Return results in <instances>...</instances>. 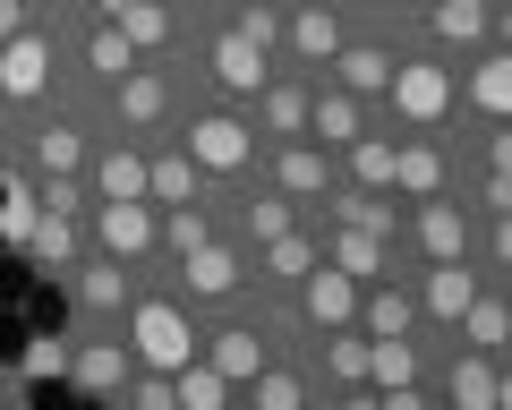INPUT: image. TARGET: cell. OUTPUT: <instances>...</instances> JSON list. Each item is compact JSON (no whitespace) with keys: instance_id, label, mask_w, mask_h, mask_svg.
Here are the masks:
<instances>
[{"instance_id":"obj_26","label":"cell","mask_w":512,"mask_h":410,"mask_svg":"<svg viewBox=\"0 0 512 410\" xmlns=\"http://www.w3.org/2000/svg\"><path fill=\"white\" fill-rule=\"evenodd\" d=\"M60 359H69V325H60V334H52V342H35V351H26V368H35V376H43V368H52V376H60Z\"/></svg>"},{"instance_id":"obj_19","label":"cell","mask_w":512,"mask_h":410,"mask_svg":"<svg viewBox=\"0 0 512 410\" xmlns=\"http://www.w3.org/2000/svg\"><path fill=\"white\" fill-rule=\"evenodd\" d=\"M316 240H325V265H342L350 282H384V274H402V248L376 240V231H359V223H316Z\"/></svg>"},{"instance_id":"obj_30","label":"cell","mask_w":512,"mask_h":410,"mask_svg":"<svg viewBox=\"0 0 512 410\" xmlns=\"http://www.w3.org/2000/svg\"><path fill=\"white\" fill-rule=\"evenodd\" d=\"M350 9H359V0H350Z\"/></svg>"},{"instance_id":"obj_11","label":"cell","mask_w":512,"mask_h":410,"mask_svg":"<svg viewBox=\"0 0 512 410\" xmlns=\"http://www.w3.org/2000/svg\"><path fill=\"white\" fill-rule=\"evenodd\" d=\"M128 368H137V351H128L120 325H69V359H60V385H77L86 402H120Z\"/></svg>"},{"instance_id":"obj_8","label":"cell","mask_w":512,"mask_h":410,"mask_svg":"<svg viewBox=\"0 0 512 410\" xmlns=\"http://www.w3.org/2000/svg\"><path fill=\"white\" fill-rule=\"evenodd\" d=\"M350 18H359L350 0H282L274 9V60L299 69V77H325V60L342 52Z\"/></svg>"},{"instance_id":"obj_6","label":"cell","mask_w":512,"mask_h":410,"mask_svg":"<svg viewBox=\"0 0 512 410\" xmlns=\"http://www.w3.org/2000/svg\"><path fill=\"white\" fill-rule=\"evenodd\" d=\"M60 26L69 18H26L0 43V120H26L43 94H60Z\"/></svg>"},{"instance_id":"obj_17","label":"cell","mask_w":512,"mask_h":410,"mask_svg":"<svg viewBox=\"0 0 512 410\" xmlns=\"http://www.w3.org/2000/svg\"><path fill=\"white\" fill-rule=\"evenodd\" d=\"M359 129H376V103L350 94V86H333V77H316V86H308V137H316L325 154H342Z\"/></svg>"},{"instance_id":"obj_24","label":"cell","mask_w":512,"mask_h":410,"mask_svg":"<svg viewBox=\"0 0 512 410\" xmlns=\"http://www.w3.org/2000/svg\"><path fill=\"white\" fill-rule=\"evenodd\" d=\"M359 325L367 342L376 334H419V308H410V274H384V282H359Z\"/></svg>"},{"instance_id":"obj_27","label":"cell","mask_w":512,"mask_h":410,"mask_svg":"<svg viewBox=\"0 0 512 410\" xmlns=\"http://www.w3.org/2000/svg\"><path fill=\"white\" fill-rule=\"evenodd\" d=\"M180 9V26H205V18H222V0H171Z\"/></svg>"},{"instance_id":"obj_7","label":"cell","mask_w":512,"mask_h":410,"mask_svg":"<svg viewBox=\"0 0 512 410\" xmlns=\"http://www.w3.org/2000/svg\"><path fill=\"white\" fill-rule=\"evenodd\" d=\"M376 120L384 129H444V120H453V60H436L427 43H402Z\"/></svg>"},{"instance_id":"obj_12","label":"cell","mask_w":512,"mask_h":410,"mask_svg":"<svg viewBox=\"0 0 512 410\" xmlns=\"http://www.w3.org/2000/svg\"><path fill=\"white\" fill-rule=\"evenodd\" d=\"M137 265H120V257H103V248H86V257L60 274V291H69V325H120L128 317V299H137Z\"/></svg>"},{"instance_id":"obj_13","label":"cell","mask_w":512,"mask_h":410,"mask_svg":"<svg viewBox=\"0 0 512 410\" xmlns=\"http://www.w3.org/2000/svg\"><path fill=\"white\" fill-rule=\"evenodd\" d=\"M86 248H103V257L146 274L154 265V205L146 197H94L86 205Z\"/></svg>"},{"instance_id":"obj_1","label":"cell","mask_w":512,"mask_h":410,"mask_svg":"<svg viewBox=\"0 0 512 410\" xmlns=\"http://www.w3.org/2000/svg\"><path fill=\"white\" fill-rule=\"evenodd\" d=\"M171 137L188 146V163L205 171V188H239V180H256V163H265V137H256V120H248V103H222V94H188L180 103V120H171Z\"/></svg>"},{"instance_id":"obj_29","label":"cell","mask_w":512,"mask_h":410,"mask_svg":"<svg viewBox=\"0 0 512 410\" xmlns=\"http://www.w3.org/2000/svg\"><path fill=\"white\" fill-rule=\"evenodd\" d=\"M0 154H9V120H0Z\"/></svg>"},{"instance_id":"obj_4","label":"cell","mask_w":512,"mask_h":410,"mask_svg":"<svg viewBox=\"0 0 512 410\" xmlns=\"http://www.w3.org/2000/svg\"><path fill=\"white\" fill-rule=\"evenodd\" d=\"M188 69H163V60H137V69L120 77V86L94 103V129H120V137H163L171 120H180V103H188Z\"/></svg>"},{"instance_id":"obj_14","label":"cell","mask_w":512,"mask_h":410,"mask_svg":"<svg viewBox=\"0 0 512 410\" xmlns=\"http://www.w3.org/2000/svg\"><path fill=\"white\" fill-rule=\"evenodd\" d=\"M316 257H325V240H316V223L299 214L291 231H274V240L248 248V291H256V299H291V282L308 274Z\"/></svg>"},{"instance_id":"obj_10","label":"cell","mask_w":512,"mask_h":410,"mask_svg":"<svg viewBox=\"0 0 512 410\" xmlns=\"http://www.w3.org/2000/svg\"><path fill=\"white\" fill-rule=\"evenodd\" d=\"M427 402H444V410H504V359L470 351V342H436V359H427Z\"/></svg>"},{"instance_id":"obj_3","label":"cell","mask_w":512,"mask_h":410,"mask_svg":"<svg viewBox=\"0 0 512 410\" xmlns=\"http://www.w3.org/2000/svg\"><path fill=\"white\" fill-rule=\"evenodd\" d=\"M120 334H128V351H137V368H188L197 359V342H205V317L188 308L171 282H137V299H128V317H120Z\"/></svg>"},{"instance_id":"obj_21","label":"cell","mask_w":512,"mask_h":410,"mask_svg":"<svg viewBox=\"0 0 512 410\" xmlns=\"http://www.w3.org/2000/svg\"><path fill=\"white\" fill-rule=\"evenodd\" d=\"M18 248L43 265V274H69V265L86 257V214H69V205H35V223H26Z\"/></svg>"},{"instance_id":"obj_28","label":"cell","mask_w":512,"mask_h":410,"mask_svg":"<svg viewBox=\"0 0 512 410\" xmlns=\"http://www.w3.org/2000/svg\"><path fill=\"white\" fill-rule=\"evenodd\" d=\"M222 9H282V0H222Z\"/></svg>"},{"instance_id":"obj_25","label":"cell","mask_w":512,"mask_h":410,"mask_svg":"<svg viewBox=\"0 0 512 410\" xmlns=\"http://www.w3.org/2000/svg\"><path fill=\"white\" fill-rule=\"evenodd\" d=\"M239 385L222 368H205V359H188V368H171V410H231Z\"/></svg>"},{"instance_id":"obj_22","label":"cell","mask_w":512,"mask_h":410,"mask_svg":"<svg viewBox=\"0 0 512 410\" xmlns=\"http://www.w3.org/2000/svg\"><path fill=\"white\" fill-rule=\"evenodd\" d=\"M427 359H436V342H427V334H376V342H367V393L427 385Z\"/></svg>"},{"instance_id":"obj_5","label":"cell","mask_w":512,"mask_h":410,"mask_svg":"<svg viewBox=\"0 0 512 410\" xmlns=\"http://www.w3.org/2000/svg\"><path fill=\"white\" fill-rule=\"evenodd\" d=\"M410 43H427L436 60H470L487 43H512V0H419L410 9Z\"/></svg>"},{"instance_id":"obj_15","label":"cell","mask_w":512,"mask_h":410,"mask_svg":"<svg viewBox=\"0 0 512 410\" xmlns=\"http://www.w3.org/2000/svg\"><path fill=\"white\" fill-rule=\"evenodd\" d=\"M256 180H265V188H282V197H291L299 214H316V197L333 188V154L316 146V137H282V146H265Z\"/></svg>"},{"instance_id":"obj_20","label":"cell","mask_w":512,"mask_h":410,"mask_svg":"<svg viewBox=\"0 0 512 410\" xmlns=\"http://www.w3.org/2000/svg\"><path fill=\"white\" fill-rule=\"evenodd\" d=\"M188 197H214V188H205V171L188 163V146L180 137H146V205H188Z\"/></svg>"},{"instance_id":"obj_23","label":"cell","mask_w":512,"mask_h":410,"mask_svg":"<svg viewBox=\"0 0 512 410\" xmlns=\"http://www.w3.org/2000/svg\"><path fill=\"white\" fill-rule=\"evenodd\" d=\"M453 342H470V351H495V359H512V282H478V299L461 308Z\"/></svg>"},{"instance_id":"obj_16","label":"cell","mask_w":512,"mask_h":410,"mask_svg":"<svg viewBox=\"0 0 512 410\" xmlns=\"http://www.w3.org/2000/svg\"><path fill=\"white\" fill-rule=\"evenodd\" d=\"M86 205L94 197H146V137H120V129H94L86 146Z\"/></svg>"},{"instance_id":"obj_18","label":"cell","mask_w":512,"mask_h":410,"mask_svg":"<svg viewBox=\"0 0 512 410\" xmlns=\"http://www.w3.org/2000/svg\"><path fill=\"white\" fill-rule=\"evenodd\" d=\"M239 402H256V410H316V402H325V385H316V368L299 351H274L248 385H239Z\"/></svg>"},{"instance_id":"obj_2","label":"cell","mask_w":512,"mask_h":410,"mask_svg":"<svg viewBox=\"0 0 512 410\" xmlns=\"http://www.w3.org/2000/svg\"><path fill=\"white\" fill-rule=\"evenodd\" d=\"M180 69H188V86H197V94H222V103H256V86H265L282 60H274V43H256L248 26L205 18V26H188Z\"/></svg>"},{"instance_id":"obj_9","label":"cell","mask_w":512,"mask_h":410,"mask_svg":"<svg viewBox=\"0 0 512 410\" xmlns=\"http://www.w3.org/2000/svg\"><path fill=\"white\" fill-rule=\"evenodd\" d=\"M146 274H154V282H171V291H180L188 308L205 317V308H231V299H248V248H239L231 231H214V240L188 248L180 265H146Z\"/></svg>"}]
</instances>
